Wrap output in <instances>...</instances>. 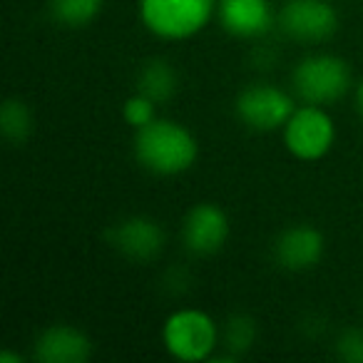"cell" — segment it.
<instances>
[{
	"label": "cell",
	"mask_w": 363,
	"mask_h": 363,
	"mask_svg": "<svg viewBox=\"0 0 363 363\" xmlns=\"http://www.w3.org/2000/svg\"><path fill=\"white\" fill-rule=\"evenodd\" d=\"M199 145L194 135L172 120H152L135 135V157L155 174H182L194 164Z\"/></svg>",
	"instance_id": "obj_1"
},
{
	"label": "cell",
	"mask_w": 363,
	"mask_h": 363,
	"mask_svg": "<svg viewBox=\"0 0 363 363\" xmlns=\"http://www.w3.org/2000/svg\"><path fill=\"white\" fill-rule=\"evenodd\" d=\"M217 16V0H140V18L150 33L164 40L197 35Z\"/></svg>",
	"instance_id": "obj_2"
},
{
	"label": "cell",
	"mask_w": 363,
	"mask_h": 363,
	"mask_svg": "<svg viewBox=\"0 0 363 363\" xmlns=\"http://www.w3.org/2000/svg\"><path fill=\"white\" fill-rule=\"evenodd\" d=\"M162 341L179 361H204L217 348L219 328L209 313L199 308H179L162 326Z\"/></svg>",
	"instance_id": "obj_3"
},
{
	"label": "cell",
	"mask_w": 363,
	"mask_h": 363,
	"mask_svg": "<svg viewBox=\"0 0 363 363\" xmlns=\"http://www.w3.org/2000/svg\"><path fill=\"white\" fill-rule=\"evenodd\" d=\"M291 85L296 95L308 105H328L346 95L351 85V70L341 57L318 52V55L303 57L294 67Z\"/></svg>",
	"instance_id": "obj_4"
},
{
	"label": "cell",
	"mask_w": 363,
	"mask_h": 363,
	"mask_svg": "<svg viewBox=\"0 0 363 363\" xmlns=\"http://www.w3.org/2000/svg\"><path fill=\"white\" fill-rule=\"evenodd\" d=\"M333 120L321 110V105H303L294 110L284 125V142L289 152L298 160H321L333 145Z\"/></svg>",
	"instance_id": "obj_5"
},
{
	"label": "cell",
	"mask_w": 363,
	"mask_h": 363,
	"mask_svg": "<svg viewBox=\"0 0 363 363\" xmlns=\"http://www.w3.org/2000/svg\"><path fill=\"white\" fill-rule=\"evenodd\" d=\"M277 23L294 40L318 43L338 30V13L328 0H286Z\"/></svg>",
	"instance_id": "obj_6"
},
{
	"label": "cell",
	"mask_w": 363,
	"mask_h": 363,
	"mask_svg": "<svg viewBox=\"0 0 363 363\" xmlns=\"http://www.w3.org/2000/svg\"><path fill=\"white\" fill-rule=\"evenodd\" d=\"M294 100L274 85H249L237 97V117L257 132L279 130L294 115Z\"/></svg>",
	"instance_id": "obj_7"
},
{
	"label": "cell",
	"mask_w": 363,
	"mask_h": 363,
	"mask_svg": "<svg viewBox=\"0 0 363 363\" xmlns=\"http://www.w3.org/2000/svg\"><path fill=\"white\" fill-rule=\"evenodd\" d=\"M229 237V219L224 209L212 202L194 204L182 224V239L184 247L197 257H209L219 252Z\"/></svg>",
	"instance_id": "obj_8"
},
{
	"label": "cell",
	"mask_w": 363,
	"mask_h": 363,
	"mask_svg": "<svg viewBox=\"0 0 363 363\" xmlns=\"http://www.w3.org/2000/svg\"><path fill=\"white\" fill-rule=\"evenodd\" d=\"M110 244L132 262H150L164 247V232L150 217H127L107 232Z\"/></svg>",
	"instance_id": "obj_9"
},
{
	"label": "cell",
	"mask_w": 363,
	"mask_h": 363,
	"mask_svg": "<svg viewBox=\"0 0 363 363\" xmlns=\"http://www.w3.org/2000/svg\"><path fill=\"white\" fill-rule=\"evenodd\" d=\"M217 18L237 38H262L279 21L269 0H217Z\"/></svg>",
	"instance_id": "obj_10"
},
{
	"label": "cell",
	"mask_w": 363,
	"mask_h": 363,
	"mask_svg": "<svg viewBox=\"0 0 363 363\" xmlns=\"http://www.w3.org/2000/svg\"><path fill=\"white\" fill-rule=\"evenodd\" d=\"M323 257V234L308 224L284 229L274 242V259L286 272H306Z\"/></svg>",
	"instance_id": "obj_11"
},
{
	"label": "cell",
	"mask_w": 363,
	"mask_h": 363,
	"mask_svg": "<svg viewBox=\"0 0 363 363\" xmlns=\"http://www.w3.org/2000/svg\"><path fill=\"white\" fill-rule=\"evenodd\" d=\"M92 353V343L80 328L67 323H52L35 338L33 356L40 363H85Z\"/></svg>",
	"instance_id": "obj_12"
},
{
	"label": "cell",
	"mask_w": 363,
	"mask_h": 363,
	"mask_svg": "<svg viewBox=\"0 0 363 363\" xmlns=\"http://www.w3.org/2000/svg\"><path fill=\"white\" fill-rule=\"evenodd\" d=\"M177 87H179V77L167 60H150L147 65H142L140 75H137V92L150 97L157 105L172 100Z\"/></svg>",
	"instance_id": "obj_13"
},
{
	"label": "cell",
	"mask_w": 363,
	"mask_h": 363,
	"mask_svg": "<svg viewBox=\"0 0 363 363\" xmlns=\"http://www.w3.org/2000/svg\"><path fill=\"white\" fill-rule=\"evenodd\" d=\"M102 11V0H50V16L65 28H85Z\"/></svg>",
	"instance_id": "obj_14"
},
{
	"label": "cell",
	"mask_w": 363,
	"mask_h": 363,
	"mask_svg": "<svg viewBox=\"0 0 363 363\" xmlns=\"http://www.w3.org/2000/svg\"><path fill=\"white\" fill-rule=\"evenodd\" d=\"M0 132L13 145H23L33 132V115L23 100H6L0 110Z\"/></svg>",
	"instance_id": "obj_15"
},
{
	"label": "cell",
	"mask_w": 363,
	"mask_h": 363,
	"mask_svg": "<svg viewBox=\"0 0 363 363\" xmlns=\"http://www.w3.org/2000/svg\"><path fill=\"white\" fill-rule=\"evenodd\" d=\"M224 348H227L232 356L249 351L257 341V321L247 313H232L224 323Z\"/></svg>",
	"instance_id": "obj_16"
},
{
	"label": "cell",
	"mask_w": 363,
	"mask_h": 363,
	"mask_svg": "<svg viewBox=\"0 0 363 363\" xmlns=\"http://www.w3.org/2000/svg\"><path fill=\"white\" fill-rule=\"evenodd\" d=\"M155 105L157 102H152L150 97L145 95H132L130 100L125 102V107H122V115H125V120L130 122L135 130H140V127L150 125L152 120H157L155 117Z\"/></svg>",
	"instance_id": "obj_17"
},
{
	"label": "cell",
	"mask_w": 363,
	"mask_h": 363,
	"mask_svg": "<svg viewBox=\"0 0 363 363\" xmlns=\"http://www.w3.org/2000/svg\"><path fill=\"white\" fill-rule=\"evenodd\" d=\"M336 353L346 363H363V328H346L336 341Z\"/></svg>",
	"instance_id": "obj_18"
},
{
	"label": "cell",
	"mask_w": 363,
	"mask_h": 363,
	"mask_svg": "<svg viewBox=\"0 0 363 363\" xmlns=\"http://www.w3.org/2000/svg\"><path fill=\"white\" fill-rule=\"evenodd\" d=\"M0 363H21V356H18V353L6 351V353H0Z\"/></svg>",
	"instance_id": "obj_19"
},
{
	"label": "cell",
	"mask_w": 363,
	"mask_h": 363,
	"mask_svg": "<svg viewBox=\"0 0 363 363\" xmlns=\"http://www.w3.org/2000/svg\"><path fill=\"white\" fill-rule=\"evenodd\" d=\"M356 105H358V110H361V115H363V82L358 85V92H356Z\"/></svg>",
	"instance_id": "obj_20"
}]
</instances>
